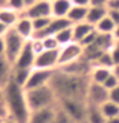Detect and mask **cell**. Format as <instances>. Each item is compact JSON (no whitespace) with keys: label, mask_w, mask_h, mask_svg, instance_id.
I'll return each mask as SVG.
<instances>
[{"label":"cell","mask_w":119,"mask_h":123,"mask_svg":"<svg viewBox=\"0 0 119 123\" xmlns=\"http://www.w3.org/2000/svg\"><path fill=\"white\" fill-rule=\"evenodd\" d=\"M50 86L55 92L58 100L77 99L87 101V88L90 85V77L68 74L55 69Z\"/></svg>","instance_id":"6da1fadb"},{"label":"cell","mask_w":119,"mask_h":123,"mask_svg":"<svg viewBox=\"0 0 119 123\" xmlns=\"http://www.w3.org/2000/svg\"><path fill=\"white\" fill-rule=\"evenodd\" d=\"M4 101H5L9 117L17 123H28L30 119V106L26 98V90L18 86L14 81H10L4 87Z\"/></svg>","instance_id":"7a4b0ae2"},{"label":"cell","mask_w":119,"mask_h":123,"mask_svg":"<svg viewBox=\"0 0 119 123\" xmlns=\"http://www.w3.org/2000/svg\"><path fill=\"white\" fill-rule=\"evenodd\" d=\"M26 98L31 111L51 108L58 104V98L50 85L32 88V90H26Z\"/></svg>","instance_id":"3957f363"},{"label":"cell","mask_w":119,"mask_h":123,"mask_svg":"<svg viewBox=\"0 0 119 123\" xmlns=\"http://www.w3.org/2000/svg\"><path fill=\"white\" fill-rule=\"evenodd\" d=\"M58 105L76 123L86 122L87 101H84V100H77V99H64V100H58Z\"/></svg>","instance_id":"277c9868"},{"label":"cell","mask_w":119,"mask_h":123,"mask_svg":"<svg viewBox=\"0 0 119 123\" xmlns=\"http://www.w3.org/2000/svg\"><path fill=\"white\" fill-rule=\"evenodd\" d=\"M4 41H5V56L13 64L18 58L19 53L22 51L27 40H24L14 28H9V31L4 36Z\"/></svg>","instance_id":"5b68a950"},{"label":"cell","mask_w":119,"mask_h":123,"mask_svg":"<svg viewBox=\"0 0 119 123\" xmlns=\"http://www.w3.org/2000/svg\"><path fill=\"white\" fill-rule=\"evenodd\" d=\"M81 58H83V48L78 42H72L69 45L61 46L60 51H59V64H58V68L67 65L69 63H73V62L78 60Z\"/></svg>","instance_id":"8992f818"},{"label":"cell","mask_w":119,"mask_h":123,"mask_svg":"<svg viewBox=\"0 0 119 123\" xmlns=\"http://www.w3.org/2000/svg\"><path fill=\"white\" fill-rule=\"evenodd\" d=\"M54 72H55V69L51 71V69H36V68H33L31 71L30 78L24 86V90H32V88H38V87L49 85L51 78H53Z\"/></svg>","instance_id":"52a82bcc"},{"label":"cell","mask_w":119,"mask_h":123,"mask_svg":"<svg viewBox=\"0 0 119 123\" xmlns=\"http://www.w3.org/2000/svg\"><path fill=\"white\" fill-rule=\"evenodd\" d=\"M59 51L58 50H44L42 53L36 55V60H35L33 68L36 69H54L58 68L59 64Z\"/></svg>","instance_id":"ba28073f"},{"label":"cell","mask_w":119,"mask_h":123,"mask_svg":"<svg viewBox=\"0 0 119 123\" xmlns=\"http://www.w3.org/2000/svg\"><path fill=\"white\" fill-rule=\"evenodd\" d=\"M106 101H109V90H106L104 85L90 81V85L87 88V104L101 106Z\"/></svg>","instance_id":"9c48e42d"},{"label":"cell","mask_w":119,"mask_h":123,"mask_svg":"<svg viewBox=\"0 0 119 123\" xmlns=\"http://www.w3.org/2000/svg\"><path fill=\"white\" fill-rule=\"evenodd\" d=\"M22 15H23V17L30 18V19L53 17V13H51V1H49V0L35 1L32 5H30L24 12H23Z\"/></svg>","instance_id":"30bf717a"},{"label":"cell","mask_w":119,"mask_h":123,"mask_svg":"<svg viewBox=\"0 0 119 123\" xmlns=\"http://www.w3.org/2000/svg\"><path fill=\"white\" fill-rule=\"evenodd\" d=\"M35 60H36V53L32 48L31 40H27L22 51L19 53L18 58L13 63V68H24V69H33Z\"/></svg>","instance_id":"8fae6325"},{"label":"cell","mask_w":119,"mask_h":123,"mask_svg":"<svg viewBox=\"0 0 119 123\" xmlns=\"http://www.w3.org/2000/svg\"><path fill=\"white\" fill-rule=\"evenodd\" d=\"M73 26V23L69 21L68 18H53L51 22L49 23V26L46 27L44 31H41V32H37L33 35L32 38H44V37H49V36H55L60 32V31H63L65 28H68V27Z\"/></svg>","instance_id":"7c38bea8"},{"label":"cell","mask_w":119,"mask_h":123,"mask_svg":"<svg viewBox=\"0 0 119 123\" xmlns=\"http://www.w3.org/2000/svg\"><path fill=\"white\" fill-rule=\"evenodd\" d=\"M56 105L51 108H45V109L31 111L28 123H54Z\"/></svg>","instance_id":"4fadbf2b"},{"label":"cell","mask_w":119,"mask_h":123,"mask_svg":"<svg viewBox=\"0 0 119 123\" xmlns=\"http://www.w3.org/2000/svg\"><path fill=\"white\" fill-rule=\"evenodd\" d=\"M13 28L17 31L24 40H31V38L33 37L35 30H33V25H32V19H30L27 17L21 15L19 21L17 22V25H15Z\"/></svg>","instance_id":"5bb4252c"},{"label":"cell","mask_w":119,"mask_h":123,"mask_svg":"<svg viewBox=\"0 0 119 123\" xmlns=\"http://www.w3.org/2000/svg\"><path fill=\"white\" fill-rule=\"evenodd\" d=\"M72 6V0H54L51 1L53 18H67Z\"/></svg>","instance_id":"9a60e30c"},{"label":"cell","mask_w":119,"mask_h":123,"mask_svg":"<svg viewBox=\"0 0 119 123\" xmlns=\"http://www.w3.org/2000/svg\"><path fill=\"white\" fill-rule=\"evenodd\" d=\"M13 64L6 59L5 55H0V86L5 87L12 81Z\"/></svg>","instance_id":"2e32d148"},{"label":"cell","mask_w":119,"mask_h":123,"mask_svg":"<svg viewBox=\"0 0 119 123\" xmlns=\"http://www.w3.org/2000/svg\"><path fill=\"white\" fill-rule=\"evenodd\" d=\"M21 13L15 10H12L6 6L0 8V22L4 23L8 28H13V27L17 25V22L21 18Z\"/></svg>","instance_id":"e0dca14e"},{"label":"cell","mask_w":119,"mask_h":123,"mask_svg":"<svg viewBox=\"0 0 119 123\" xmlns=\"http://www.w3.org/2000/svg\"><path fill=\"white\" fill-rule=\"evenodd\" d=\"M92 31H95V27L91 26L90 23H87L86 21L73 25V38H74V42H78L79 44V42L82 41L87 35H90Z\"/></svg>","instance_id":"ac0fdd59"},{"label":"cell","mask_w":119,"mask_h":123,"mask_svg":"<svg viewBox=\"0 0 119 123\" xmlns=\"http://www.w3.org/2000/svg\"><path fill=\"white\" fill-rule=\"evenodd\" d=\"M109 10L107 8H99V6H90L87 12V17H86V22L90 23L91 26H96L97 23L101 21L102 18H105Z\"/></svg>","instance_id":"d6986e66"},{"label":"cell","mask_w":119,"mask_h":123,"mask_svg":"<svg viewBox=\"0 0 119 123\" xmlns=\"http://www.w3.org/2000/svg\"><path fill=\"white\" fill-rule=\"evenodd\" d=\"M84 123H106V118L102 115L100 106L87 104V113H86V122Z\"/></svg>","instance_id":"ffe728a7"},{"label":"cell","mask_w":119,"mask_h":123,"mask_svg":"<svg viewBox=\"0 0 119 123\" xmlns=\"http://www.w3.org/2000/svg\"><path fill=\"white\" fill-rule=\"evenodd\" d=\"M111 74V69L109 68H104V67H96L94 65L90 73V81L95 83L104 85V82L106 81V78Z\"/></svg>","instance_id":"44dd1931"},{"label":"cell","mask_w":119,"mask_h":123,"mask_svg":"<svg viewBox=\"0 0 119 123\" xmlns=\"http://www.w3.org/2000/svg\"><path fill=\"white\" fill-rule=\"evenodd\" d=\"M88 8H90V6H88ZM88 8L73 5L72 9H71V12L68 13V17H67V18L73 23V25H76V23H81V22H84V21H86V17H87Z\"/></svg>","instance_id":"7402d4cb"},{"label":"cell","mask_w":119,"mask_h":123,"mask_svg":"<svg viewBox=\"0 0 119 123\" xmlns=\"http://www.w3.org/2000/svg\"><path fill=\"white\" fill-rule=\"evenodd\" d=\"M31 71L32 69H24V68H13V74H12V81H14L18 86L24 88L27 81L30 78Z\"/></svg>","instance_id":"603a6c76"},{"label":"cell","mask_w":119,"mask_h":123,"mask_svg":"<svg viewBox=\"0 0 119 123\" xmlns=\"http://www.w3.org/2000/svg\"><path fill=\"white\" fill-rule=\"evenodd\" d=\"M115 27H117L115 23L111 21V18L109 17V14H107L105 18H102L101 21L95 26V30L97 31L99 33H102V35H113Z\"/></svg>","instance_id":"cb8c5ba5"},{"label":"cell","mask_w":119,"mask_h":123,"mask_svg":"<svg viewBox=\"0 0 119 123\" xmlns=\"http://www.w3.org/2000/svg\"><path fill=\"white\" fill-rule=\"evenodd\" d=\"M100 109H101V113L106 119L119 117V105L113 101H106L104 105L100 106Z\"/></svg>","instance_id":"d4e9b609"},{"label":"cell","mask_w":119,"mask_h":123,"mask_svg":"<svg viewBox=\"0 0 119 123\" xmlns=\"http://www.w3.org/2000/svg\"><path fill=\"white\" fill-rule=\"evenodd\" d=\"M55 38H56V41L59 42L60 48L74 42V38H73V26L68 27V28H65L63 31H60L58 35H55Z\"/></svg>","instance_id":"484cf974"},{"label":"cell","mask_w":119,"mask_h":123,"mask_svg":"<svg viewBox=\"0 0 119 123\" xmlns=\"http://www.w3.org/2000/svg\"><path fill=\"white\" fill-rule=\"evenodd\" d=\"M94 65H96V67H104V68L111 69L114 67V60H113V56H111V53L110 51H104L101 55L95 60Z\"/></svg>","instance_id":"4316f807"},{"label":"cell","mask_w":119,"mask_h":123,"mask_svg":"<svg viewBox=\"0 0 119 123\" xmlns=\"http://www.w3.org/2000/svg\"><path fill=\"white\" fill-rule=\"evenodd\" d=\"M54 123H76L65 111L61 109L59 105H56L55 109V118H54Z\"/></svg>","instance_id":"83f0119b"},{"label":"cell","mask_w":119,"mask_h":123,"mask_svg":"<svg viewBox=\"0 0 119 123\" xmlns=\"http://www.w3.org/2000/svg\"><path fill=\"white\" fill-rule=\"evenodd\" d=\"M53 17H49V18H37V19H32V25H33V30H35V33L37 32H41L44 31L46 27L49 26V23L51 22ZM33 33V35H35Z\"/></svg>","instance_id":"f1b7e54d"},{"label":"cell","mask_w":119,"mask_h":123,"mask_svg":"<svg viewBox=\"0 0 119 123\" xmlns=\"http://www.w3.org/2000/svg\"><path fill=\"white\" fill-rule=\"evenodd\" d=\"M38 40H40V38H38ZM41 41H42V45H44L45 50H58V49H60V45H59V42L56 41L55 36L44 37V38H41Z\"/></svg>","instance_id":"f546056e"},{"label":"cell","mask_w":119,"mask_h":123,"mask_svg":"<svg viewBox=\"0 0 119 123\" xmlns=\"http://www.w3.org/2000/svg\"><path fill=\"white\" fill-rule=\"evenodd\" d=\"M5 6L9 8V9H12V10L18 12V13H21V14L26 10V8H27L24 0H8Z\"/></svg>","instance_id":"4dcf8cb0"},{"label":"cell","mask_w":119,"mask_h":123,"mask_svg":"<svg viewBox=\"0 0 119 123\" xmlns=\"http://www.w3.org/2000/svg\"><path fill=\"white\" fill-rule=\"evenodd\" d=\"M104 86H105L106 90L110 91V90H113V88H115L117 86H119V80L111 73V74L106 78L105 82H104Z\"/></svg>","instance_id":"1f68e13d"},{"label":"cell","mask_w":119,"mask_h":123,"mask_svg":"<svg viewBox=\"0 0 119 123\" xmlns=\"http://www.w3.org/2000/svg\"><path fill=\"white\" fill-rule=\"evenodd\" d=\"M8 118H10L8 106L4 100H0V121H4V119H8Z\"/></svg>","instance_id":"d6a6232c"},{"label":"cell","mask_w":119,"mask_h":123,"mask_svg":"<svg viewBox=\"0 0 119 123\" xmlns=\"http://www.w3.org/2000/svg\"><path fill=\"white\" fill-rule=\"evenodd\" d=\"M111 53V56H113V60H114V65L115 64H119V41H115L113 48L110 50Z\"/></svg>","instance_id":"836d02e7"},{"label":"cell","mask_w":119,"mask_h":123,"mask_svg":"<svg viewBox=\"0 0 119 123\" xmlns=\"http://www.w3.org/2000/svg\"><path fill=\"white\" fill-rule=\"evenodd\" d=\"M109 101H113L119 105V86L109 91Z\"/></svg>","instance_id":"e575fe53"},{"label":"cell","mask_w":119,"mask_h":123,"mask_svg":"<svg viewBox=\"0 0 119 123\" xmlns=\"http://www.w3.org/2000/svg\"><path fill=\"white\" fill-rule=\"evenodd\" d=\"M109 0H90V6H99V8H106Z\"/></svg>","instance_id":"d590c367"},{"label":"cell","mask_w":119,"mask_h":123,"mask_svg":"<svg viewBox=\"0 0 119 123\" xmlns=\"http://www.w3.org/2000/svg\"><path fill=\"white\" fill-rule=\"evenodd\" d=\"M106 8H107V10H117V12H119V0H109Z\"/></svg>","instance_id":"8d00e7d4"},{"label":"cell","mask_w":119,"mask_h":123,"mask_svg":"<svg viewBox=\"0 0 119 123\" xmlns=\"http://www.w3.org/2000/svg\"><path fill=\"white\" fill-rule=\"evenodd\" d=\"M109 17L111 18V21L115 23V26H119V12L117 10H109Z\"/></svg>","instance_id":"74e56055"},{"label":"cell","mask_w":119,"mask_h":123,"mask_svg":"<svg viewBox=\"0 0 119 123\" xmlns=\"http://www.w3.org/2000/svg\"><path fill=\"white\" fill-rule=\"evenodd\" d=\"M72 4L73 5H77V6H86V8H88L90 6V0H72Z\"/></svg>","instance_id":"f35d334b"},{"label":"cell","mask_w":119,"mask_h":123,"mask_svg":"<svg viewBox=\"0 0 119 123\" xmlns=\"http://www.w3.org/2000/svg\"><path fill=\"white\" fill-rule=\"evenodd\" d=\"M8 31H9V28H8V27L4 25V23L0 22V37H4V36H5Z\"/></svg>","instance_id":"ab89813d"},{"label":"cell","mask_w":119,"mask_h":123,"mask_svg":"<svg viewBox=\"0 0 119 123\" xmlns=\"http://www.w3.org/2000/svg\"><path fill=\"white\" fill-rule=\"evenodd\" d=\"M0 55H5V41H4V37H0Z\"/></svg>","instance_id":"60d3db41"},{"label":"cell","mask_w":119,"mask_h":123,"mask_svg":"<svg viewBox=\"0 0 119 123\" xmlns=\"http://www.w3.org/2000/svg\"><path fill=\"white\" fill-rule=\"evenodd\" d=\"M111 73H113V74L119 80V64H115L114 67L111 68Z\"/></svg>","instance_id":"b9f144b4"},{"label":"cell","mask_w":119,"mask_h":123,"mask_svg":"<svg viewBox=\"0 0 119 123\" xmlns=\"http://www.w3.org/2000/svg\"><path fill=\"white\" fill-rule=\"evenodd\" d=\"M113 37H114L115 41H119V26L115 27V30H114V32H113Z\"/></svg>","instance_id":"7bdbcfd3"},{"label":"cell","mask_w":119,"mask_h":123,"mask_svg":"<svg viewBox=\"0 0 119 123\" xmlns=\"http://www.w3.org/2000/svg\"><path fill=\"white\" fill-rule=\"evenodd\" d=\"M106 123H119V117L111 118V119H106Z\"/></svg>","instance_id":"ee69618b"},{"label":"cell","mask_w":119,"mask_h":123,"mask_svg":"<svg viewBox=\"0 0 119 123\" xmlns=\"http://www.w3.org/2000/svg\"><path fill=\"white\" fill-rule=\"evenodd\" d=\"M35 1H36V0H24V3H26V6L28 8L30 5H32V4H33ZM27 8H26V9H27Z\"/></svg>","instance_id":"f6af8a7d"},{"label":"cell","mask_w":119,"mask_h":123,"mask_svg":"<svg viewBox=\"0 0 119 123\" xmlns=\"http://www.w3.org/2000/svg\"><path fill=\"white\" fill-rule=\"evenodd\" d=\"M0 123H17V122L13 121V119H10V118H8V119H4V121H1Z\"/></svg>","instance_id":"bcb514c9"},{"label":"cell","mask_w":119,"mask_h":123,"mask_svg":"<svg viewBox=\"0 0 119 123\" xmlns=\"http://www.w3.org/2000/svg\"><path fill=\"white\" fill-rule=\"evenodd\" d=\"M0 100H4V87L0 86Z\"/></svg>","instance_id":"7dc6e473"},{"label":"cell","mask_w":119,"mask_h":123,"mask_svg":"<svg viewBox=\"0 0 119 123\" xmlns=\"http://www.w3.org/2000/svg\"><path fill=\"white\" fill-rule=\"evenodd\" d=\"M6 3H8V0H0V8L5 6V5H6Z\"/></svg>","instance_id":"c3c4849f"},{"label":"cell","mask_w":119,"mask_h":123,"mask_svg":"<svg viewBox=\"0 0 119 123\" xmlns=\"http://www.w3.org/2000/svg\"><path fill=\"white\" fill-rule=\"evenodd\" d=\"M36 1H41V0H36Z\"/></svg>","instance_id":"681fc988"},{"label":"cell","mask_w":119,"mask_h":123,"mask_svg":"<svg viewBox=\"0 0 119 123\" xmlns=\"http://www.w3.org/2000/svg\"><path fill=\"white\" fill-rule=\"evenodd\" d=\"M49 1H54V0H49Z\"/></svg>","instance_id":"f907efd6"},{"label":"cell","mask_w":119,"mask_h":123,"mask_svg":"<svg viewBox=\"0 0 119 123\" xmlns=\"http://www.w3.org/2000/svg\"><path fill=\"white\" fill-rule=\"evenodd\" d=\"M0 122H1V121H0Z\"/></svg>","instance_id":"816d5d0a"}]
</instances>
